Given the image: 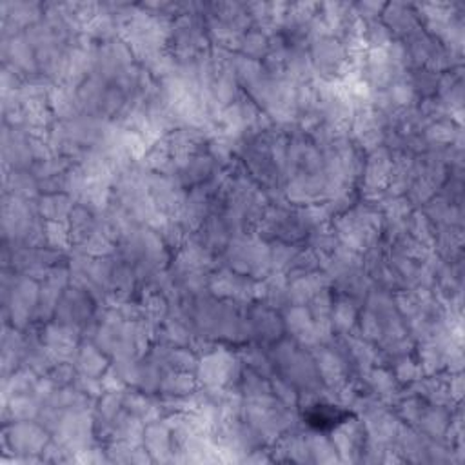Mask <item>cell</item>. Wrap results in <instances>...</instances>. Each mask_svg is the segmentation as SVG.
Here are the masks:
<instances>
[{"label":"cell","instance_id":"cell-1","mask_svg":"<svg viewBox=\"0 0 465 465\" xmlns=\"http://www.w3.org/2000/svg\"><path fill=\"white\" fill-rule=\"evenodd\" d=\"M353 415L347 409L329 404L309 406L304 413V422L314 431H333L335 427L349 422Z\"/></svg>","mask_w":465,"mask_h":465}]
</instances>
